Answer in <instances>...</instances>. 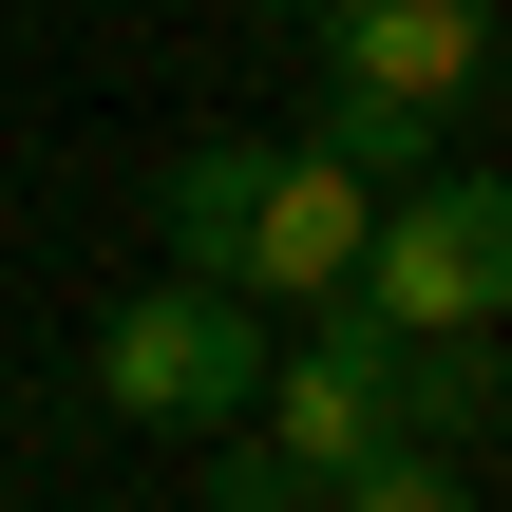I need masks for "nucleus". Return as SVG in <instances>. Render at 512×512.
Here are the masks:
<instances>
[{
	"label": "nucleus",
	"instance_id": "1",
	"mask_svg": "<svg viewBox=\"0 0 512 512\" xmlns=\"http://www.w3.org/2000/svg\"><path fill=\"white\" fill-rule=\"evenodd\" d=\"M247 380H266V304L247 285H133L114 323H95V399L133 418V437H228L247 418Z\"/></svg>",
	"mask_w": 512,
	"mask_h": 512
},
{
	"label": "nucleus",
	"instance_id": "2",
	"mask_svg": "<svg viewBox=\"0 0 512 512\" xmlns=\"http://www.w3.org/2000/svg\"><path fill=\"white\" fill-rule=\"evenodd\" d=\"M342 304H380L399 342H437V323H494L512 304V190L475 152H437V171H399L380 190V228H361V285Z\"/></svg>",
	"mask_w": 512,
	"mask_h": 512
},
{
	"label": "nucleus",
	"instance_id": "3",
	"mask_svg": "<svg viewBox=\"0 0 512 512\" xmlns=\"http://www.w3.org/2000/svg\"><path fill=\"white\" fill-rule=\"evenodd\" d=\"M247 399H266V418H247L266 456H304L323 494H361V475L399 456V323H380V304H304V342H285Z\"/></svg>",
	"mask_w": 512,
	"mask_h": 512
},
{
	"label": "nucleus",
	"instance_id": "4",
	"mask_svg": "<svg viewBox=\"0 0 512 512\" xmlns=\"http://www.w3.org/2000/svg\"><path fill=\"white\" fill-rule=\"evenodd\" d=\"M323 95H399V114H475L494 95V0H304Z\"/></svg>",
	"mask_w": 512,
	"mask_h": 512
},
{
	"label": "nucleus",
	"instance_id": "5",
	"mask_svg": "<svg viewBox=\"0 0 512 512\" xmlns=\"http://www.w3.org/2000/svg\"><path fill=\"white\" fill-rule=\"evenodd\" d=\"M361 228H380V190L342 152H266V190H247V304H342Z\"/></svg>",
	"mask_w": 512,
	"mask_h": 512
},
{
	"label": "nucleus",
	"instance_id": "6",
	"mask_svg": "<svg viewBox=\"0 0 512 512\" xmlns=\"http://www.w3.org/2000/svg\"><path fill=\"white\" fill-rule=\"evenodd\" d=\"M494 437H512V361H494V323L399 342V456H494Z\"/></svg>",
	"mask_w": 512,
	"mask_h": 512
},
{
	"label": "nucleus",
	"instance_id": "7",
	"mask_svg": "<svg viewBox=\"0 0 512 512\" xmlns=\"http://www.w3.org/2000/svg\"><path fill=\"white\" fill-rule=\"evenodd\" d=\"M247 190H266V152H247V133L171 152V266H190V285H247Z\"/></svg>",
	"mask_w": 512,
	"mask_h": 512
},
{
	"label": "nucleus",
	"instance_id": "8",
	"mask_svg": "<svg viewBox=\"0 0 512 512\" xmlns=\"http://www.w3.org/2000/svg\"><path fill=\"white\" fill-rule=\"evenodd\" d=\"M304 152H342L361 190H399V171H437V114H399V95H323V133Z\"/></svg>",
	"mask_w": 512,
	"mask_h": 512
},
{
	"label": "nucleus",
	"instance_id": "9",
	"mask_svg": "<svg viewBox=\"0 0 512 512\" xmlns=\"http://www.w3.org/2000/svg\"><path fill=\"white\" fill-rule=\"evenodd\" d=\"M323 512H494V494H475V456H380L361 494H323Z\"/></svg>",
	"mask_w": 512,
	"mask_h": 512
},
{
	"label": "nucleus",
	"instance_id": "10",
	"mask_svg": "<svg viewBox=\"0 0 512 512\" xmlns=\"http://www.w3.org/2000/svg\"><path fill=\"white\" fill-rule=\"evenodd\" d=\"M228 437H247V418H228ZM209 512H323V475H304V456H266V437H247V456H209Z\"/></svg>",
	"mask_w": 512,
	"mask_h": 512
}]
</instances>
